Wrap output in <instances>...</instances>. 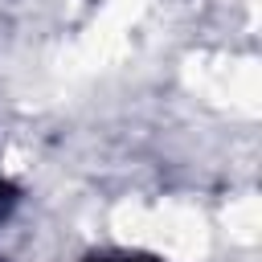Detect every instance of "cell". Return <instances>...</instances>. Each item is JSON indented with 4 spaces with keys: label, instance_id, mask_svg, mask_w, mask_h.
I'll return each mask as SVG.
<instances>
[{
    "label": "cell",
    "instance_id": "7a4b0ae2",
    "mask_svg": "<svg viewBox=\"0 0 262 262\" xmlns=\"http://www.w3.org/2000/svg\"><path fill=\"white\" fill-rule=\"evenodd\" d=\"M8 196H12V184H8L4 176H0V201H8Z\"/></svg>",
    "mask_w": 262,
    "mask_h": 262
},
{
    "label": "cell",
    "instance_id": "6da1fadb",
    "mask_svg": "<svg viewBox=\"0 0 262 262\" xmlns=\"http://www.w3.org/2000/svg\"><path fill=\"white\" fill-rule=\"evenodd\" d=\"M86 262H160V258H151V254H127V250H119V254H90Z\"/></svg>",
    "mask_w": 262,
    "mask_h": 262
}]
</instances>
